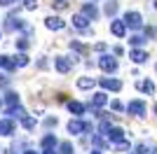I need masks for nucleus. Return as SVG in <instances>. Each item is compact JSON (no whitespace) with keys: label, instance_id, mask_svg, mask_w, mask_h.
I'll return each mask as SVG.
<instances>
[{"label":"nucleus","instance_id":"obj_1","mask_svg":"<svg viewBox=\"0 0 157 154\" xmlns=\"http://www.w3.org/2000/svg\"><path fill=\"white\" fill-rule=\"evenodd\" d=\"M89 128H92V124L82 122V119H71V122H68V133H73V135L85 133V131H89Z\"/></svg>","mask_w":157,"mask_h":154},{"label":"nucleus","instance_id":"obj_2","mask_svg":"<svg viewBox=\"0 0 157 154\" xmlns=\"http://www.w3.org/2000/svg\"><path fill=\"white\" fill-rule=\"evenodd\" d=\"M98 68H101L103 72H115L117 70V61H115L110 54H103V56L98 58Z\"/></svg>","mask_w":157,"mask_h":154},{"label":"nucleus","instance_id":"obj_3","mask_svg":"<svg viewBox=\"0 0 157 154\" xmlns=\"http://www.w3.org/2000/svg\"><path fill=\"white\" fill-rule=\"evenodd\" d=\"M127 112L134 117H145V112H148V108H145L143 101H129V105H127Z\"/></svg>","mask_w":157,"mask_h":154},{"label":"nucleus","instance_id":"obj_4","mask_svg":"<svg viewBox=\"0 0 157 154\" xmlns=\"http://www.w3.org/2000/svg\"><path fill=\"white\" fill-rule=\"evenodd\" d=\"M124 24L129 26V28H141V26H143V16L138 12H127L124 14Z\"/></svg>","mask_w":157,"mask_h":154},{"label":"nucleus","instance_id":"obj_5","mask_svg":"<svg viewBox=\"0 0 157 154\" xmlns=\"http://www.w3.org/2000/svg\"><path fill=\"white\" fill-rule=\"evenodd\" d=\"M101 86H103L105 91H120L122 89V82L115 79V77H103V79H101Z\"/></svg>","mask_w":157,"mask_h":154},{"label":"nucleus","instance_id":"obj_6","mask_svg":"<svg viewBox=\"0 0 157 154\" xmlns=\"http://www.w3.org/2000/svg\"><path fill=\"white\" fill-rule=\"evenodd\" d=\"M110 33L115 35V38H124V33H127V24H124V21L113 19V21H110Z\"/></svg>","mask_w":157,"mask_h":154},{"label":"nucleus","instance_id":"obj_7","mask_svg":"<svg viewBox=\"0 0 157 154\" xmlns=\"http://www.w3.org/2000/svg\"><path fill=\"white\" fill-rule=\"evenodd\" d=\"M73 63H75V61H73V58H66V56H56V58H54V65H56V70H59V72H68Z\"/></svg>","mask_w":157,"mask_h":154},{"label":"nucleus","instance_id":"obj_8","mask_svg":"<svg viewBox=\"0 0 157 154\" xmlns=\"http://www.w3.org/2000/svg\"><path fill=\"white\" fill-rule=\"evenodd\" d=\"M45 26L49 28V31H63V28H66V21L59 19V16H47V19H45Z\"/></svg>","mask_w":157,"mask_h":154},{"label":"nucleus","instance_id":"obj_9","mask_svg":"<svg viewBox=\"0 0 157 154\" xmlns=\"http://www.w3.org/2000/svg\"><path fill=\"white\" fill-rule=\"evenodd\" d=\"M89 21H92V19H89L85 12H82V14H73V26L80 28V31H85L87 26H89Z\"/></svg>","mask_w":157,"mask_h":154},{"label":"nucleus","instance_id":"obj_10","mask_svg":"<svg viewBox=\"0 0 157 154\" xmlns=\"http://www.w3.org/2000/svg\"><path fill=\"white\" fill-rule=\"evenodd\" d=\"M108 140H110V142H122V140H124V128L113 126L110 131H108Z\"/></svg>","mask_w":157,"mask_h":154},{"label":"nucleus","instance_id":"obj_11","mask_svg":"<svg viewBox=\"0 0 157 154\" xmlns=\"http://www.w3.org/2000/svg\"><path fill=\"white\" fill-rule=\"evenodd\" d=\"M129 58L134 61V63H145V61H148V51H143V49H131L129 51Z\"/></svg>","mask_w":157,"mask_h":154},{"label":"nucleus","instance_id":"obj_12","mask_svg":"<svg viewBox=\"0 0 157 154\" xmlns=\"http://www.w3.org/2000/svg\"><path fill=\"white\" fill-rule=\"evenodd\" d=\"M136 89L148 94V96H152V94H155V84H152L150 79H141V82H136Z\"/></svg>","mask_w":157,"mask_h":154},{"label":"nucleus","instance_id":"obj_13","mask_svg":"<svg viewBox=\"0 0 157 154\" xmlns=\"http://www.w3.org/2000/svg\"><path fill=\"white\" fill-rule=\"evenodd\" d=\"M12 133H14L12 119H0V135H12Z\"/></svg>","mask_w":157,"mask_h":154},{"label":"nucleus","instance_id":"obj_14","mask_svg":"<svg viewBox=\"0 0 157 154\" xmlns=\"http://www.w3.org/2000/svg\"><path fill=\"white\" fill-rule=\"evenodd\" d=\"M82 12H85V14H87V16H89L92 21H96V19H98V9H96V5H94V2H85Z\"/></svg>","mask_w":157,"mask_h":154},{"label":"nucleus","instance_id":"obj_15","mask_svg":"<svg viewBox=\"0 0 157 154\" xmlns=\"http://www.w3.org/2000/svg\"><path fill=\"white\" fill-rule=\"evenodd\" d=\"M105 103H108V96H105L103 91H96V94L92 96V105L94 108H101V105H105Z\"/></svg>","mask_w":157,"mask_h":154},{"label":"nucleus","instance_id":"obj_16","mask_svg":"<svg viewBox=\"0 0 157 154\" xmlns=\"http://www.w3.org/2000/svg\"><path fill=\"white\" fill-rule=\"evenodd\" d=\"M0 68H5V70H14V68H17V61L2 54V56H0Z\"/></svg>","mask_w":157,"mask_h":154},{"label":"nucleus","instance_id":"obj_17","mask_svg":"<svg viewBox=\"0 0 157 154\" xmlns=\"http://www.w3.org/2000/svg\"><path fill=\"white\" fill-rule=\"evenodd\" d=\"M94 84H96L94 77H80V79H78V89H92Z\"/></svg>","mask_w":157,"mask_h":154},{"label":"nucleus","instance_id":"obj_18","mask_svg":"<svg viewBox=\"0 0 157 154\" xmlns=\"http://www.w3.org/2000/svg\"><path fill=\"white\" fill-rule=\"evenodd\" d=\"M68 110H71L73 115H85V105L78 103V101H71V103H68Z\"/></svg>","mask_w":157,"mask_h":154},{"label":"nucleus","instance_id":"obj_19","mask_svg":"<svg viewBox=\"0 0 157 154\" xmlns=\"http://www.w3.org/2000/svg\"><path fill=\"white\" fill-rule=\"evenodd\" d=\"M14 61H17V68H26V65L31 63V58L26 56V51H21V54H19L17 58H14Z\"/></svg>","mask_w":157,"mask_h":154},{"label":"nucleus","instance_id":"obj_20","mask_svg":"<svg viewBox=\"0 0 157 154\" xmlns=\"http://www.w3.org/2000/svg\"><path fill=\"white\" fill-rule=\"evenodd\" d=\"M40 145H42V149H47V147H54V145H56V138H54L52 133H47L45 138H42V142H40Z\"/></svg>","mask_w":157,"mask_h":154},{"label":"nucleus","instance_id":"obj_21","mask_svg":"<svg viewBox=\"0 0 157 154\" xmlns=\"http://www.w3.org/2000/svg\"><path fill=\"white\" fill-rule=\"evenodd\" d=\"M14 28H17V31H19V28H24V21H21V19H14V16H12V19L7 21V31H14Z\"/></svg>","mask_w":157,"mask_h":154},{"label":"nucleus","instance_id":"obj_22","mask_svg":"<svg viewBox=\"0 0 157 154\" xmlns=\"http://www.w3.org/2000/svg\"><path fill=\"white\" fill-rule=\"evenodd\" d=\"M7 115L10 117H19L21 119V117H24V108H21V105H12V108L7 110Z\"/></svg>","mask_w":157,"mask_h":154},{"label":"nucleus","instance_id":"obj_23","mask_svg":"<svg viewBox=\"0 0 157 154\" xmlns=\"http://www.w3.org/2000/svg\"><path fill=\"white\" fill-rule=\"evenodd\" d=\"M105 14H108V16H115V14H117V2H115V0L105 2Z\"/></svg>","mask_w":157,"mask_h":154},{"label":"nucleus","instance_id":"obj_24","mask_svg":"<svg viewBox=\"0 0 157 154\" xmlns=\"http://www.w3.org/2000/svg\"><path fill=\"white\" fill-rule=\"evenodd\" d=\"M59 154H75V149H73L71 142L66 140V142H61V145H59Z\"/></svg>","mask_w":157,"mask_h":154},{"label":"nucleus","instance_id":"obj_25","mask_svg":"<svg viewBox=\"0 0 157 154\" xmlns=\"http://www.w3.org/2000/svg\"><path fill=\"white\" fill-rule=\"evenodd\" d=\"M21 124H24V128H28V131H33V128H35V119H33V117H21Z\"/></svg>","mask_w":157,"mask_h":154},{"label":"nucleus","instance_id":"obj_26","mask_svg":"<svg viewBox=\"0 0 157 154\" xmlns=\"http://www.w3.org/2000/svg\"><path fill=\"white\" fill-rule=\"evenodd\" d=\"M5 101L10 103V105H19V94H14V91H10L5 96Z\"/></svg>","mask_w":157,"mask_h":154},{"label":"nucleus","instance_id":"obj_27","mask_svg":"<svg viewBox=\"0 0 157 154\" xmlns=\"http://www.w3.org/2000/svg\"><path fill=\"white\" fill-rule=\"evenodd\" d=\"M129 42H131L134 47H141V45L145 42V38H143V35H131V38H129Z\"/></svg>","mask_w":157,"mask_h":154},{"label":"nucleus","instance_id":"obj_28","mask_svg":"<svg viewBox=\"0 0 157 154\" xmlns=\"http://www.w3.org/2000/svg\"><path fill=\"white\" fill-rule=\"evenodd\" d=\"M52 7L54 9H66V7H68V0H54Z\"/></svg>","mask_w":157,"mask_h":154},{"label":"nucleus","instance_id":"obj_29","mask_svg":"<svg viewBox=\"0 0 157 154\" xmlns=\"http://www.w3.org/2000/svg\"><path fill=\"white\" fill-rule=\"evenodd\" d=\"M17 49H19V51H26L28 49V40H17Z\"/></svg>","mask_w":157,"mask_h":154},{"label":"nucleus","instance_id":"obj_30","mask_svg":"<svg viewBox=\"0 0 157 154\" xmlns=\"http://www.w3.org/2000/svg\"><path fill=\"white\" fill-rule=\"evenodd\" d=\"M117 149H120V152H129V149H131V145H129L127 140H122V142H117Z\"/></svg>","mask_w":157,"mask_h":154},{"label":"nucleus","instance_id":"obj_31","mask_svg":"<svg viewBox=\"0 0 157 154\" xmlns=\"http://www.w3.org/2000/svg\"><path fill=\"white\" fill-rule=\"evenodd\" d=\"M24 7H26V9H35L38 2H35V0H24Z\"/></svg>","mask_w":157,"mask_h":154},{"label":"nucleus","instance_id":"obj_32","mask_svg":"<svg viewBox=\"0 0 157 154\" xmlns=\"http://www.w3.org/2000/svg\"><path fill=\"white\" fill-rule=\"evenodd\" d=\"M7 84H10V77L5 72H0V86H7Z\"/></svg>","mask_w":157,"mask_h":154},{"label":"nucleus","instance_id":"obj_33","mask_svg":"<svg viewBox=\"0 0 157 154\" xmlns=\"http://www.w3.org/2000/svg\"><path fill=\"white\" fill-rule=\"evenodd\" d=\"M110 124H108V122H103V124H101V133H103V135H108V131H110Z\"/></svg>","mask_w":157,"mask_h":154},{"label":"nucleus","instance_id":"obj_34","mask_svg":"<svg viewBox=\"0 0 157 154\" xmlns=\"http://www.w3.org/2000/svg\"><path fill=\"white\" fill-rule=\"evenodd\" d=\"M71 49H75V51H85V45H80V42H71Z\"/></svg>","mask_w":157,"mask_h":154},{"label":"nucleus","instance_id":"obj_35","mask_svg":"<svg viewBox=\"0 0 157 154\" xmlns=\"http://www.w3.org/2000/svg\"><path fill=\"white\" fill-rule=\"evenodd\" d=\"M94 51H105V42H96V45H94Z\"/></svg>","mask_w":157,"mask_h":154},{"label":"nucleus","instance_id":"obj_36","mask_svg":"<svg viewBox=\"0 0 157 154\" xmlns=\"http://www.w3.org/2000/svg\"><path fill=\"white\" fill-rule=\"evenodd\" d=\"M14 2H19V0H0V5H2V7H10V5H14Z\"/></svg>","mask_w":157,"mask_h":154},{"label":"nucleus","instance_id":"obj_37","mask_svg":"<svg viewBox=\"0 0 157 154\" xmlns=\"http://www.w3.org/2000/svg\"><path fill=\"white\" fill-rule=\"evenodd\" d=\"M94 145H98V147H101V145H105V142H103V138H101V135H94Z\"/></svg>","mask_w":157,"mask_h":154},{"label":"nucleus","instance_id":"obj_38","mask_svg":"<svg viewBox=\"0 0 157 154\" xmlns=\"http://www.w3.org/2000/svg\"><path fill=\"white\" fill-rule=\"evenodd\" d=\"M110 108H113V110H122V103H120V101H113Z\"/></svg>","mask_w":157,"mask_h":154},{"label":"nucleus","instance_id":"obj_39","mask_svg":"<svg viewBox=\"0 0 157 154\" xmlns=\"http://www.w3.org/2000/svg\"><path fill=\"white\" fill-rule=\"evenodd\" d=\"M145 149H148V147H145V145H138V147H136V154H148V152H145Z\"/></svg>","mask_w":157,"mask_h":154},{"label":"nucleus","instance_id":"obj_40","mask_svg":"<svg viewBox=\"0 0 157 154\" xmlns=\"http://www.w3.org/2000/svg\"><path fill=\"white\" fill-rule=\"evenodd\" d=\"M45 154H59V152H54V147H47V149H45Z\"/></svg>","mask_w":157,"mask_h":154},{"label":"nucleus","instance_id":"obj_41","mask_svg":"<svg viewBox=\"0 0 157 154\" xmlns=\"http://www.w3.org/2000/svg\"><path fill=\"white\" fill-rule=\"evenodd\" d=\"M89 154H101V152H98V149H92V152H89Z\"/></svg>","mask_w":157,"mask_h":154},{"label":"nucleus","instance_id":"obj_42","mask_svg":"<svg viewBox=\"0 0 157 154\" xmlns=\"http://www.w3.org/2000/svg\"><path fill=\"white\" fill-rule=\"evenodd\" d=\"M24 154H38V152H31V149H28V152H24Z\"/></svg>","mask_w":157,"mask_h":154},{"label":"nucleus","instance_id":"obj_43","mask_svg":"<svg viewBox=\"0 0 157 154\" xmlns=\"http://www.w3.org/2000/svg\"><path fill=\"white\" fill-rule=\"evenodd\" d=\"M152 154H157V149H152Z\"/></svg>","mask_w":157,"mask_h":154},{"label":"nucleus","instance_id":"obj_44","mask_svg":"<svg viewBox=\"0 0 157 154\" xmlns=\"http://www.w3.org/2000/svg\"><path fill=\"white\" fill-rule=\"evenodd\" d=\"M155 115H157V105H155Z\"/></svg>","mask_w":157,"mask_h":154},{"label":"nucleus","instance_id":"obj_45","mask_svg":"<svg viewBox=\"0 0 157 154\" xmlns=\"http://www.w3.org/2000/svg\"><path fill=\"white\" fill-rule=\"evenodd\" d=\"M0 38H2V35H0Z\"/></svg>","mask_w":157,"mask_h":154}]
</instances>
